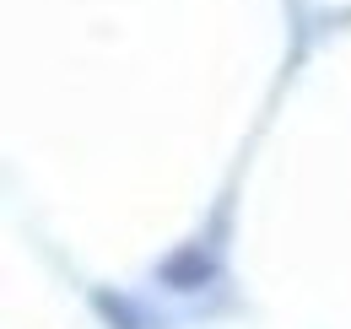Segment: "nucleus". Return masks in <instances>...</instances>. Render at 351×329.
I'll list each match as a JSON object with an SVG mask.
<instances>
[{"label":"nucleus","mask_w":351,"mask_h":329,"mask_svg":"<svg viewBox=\"0 0 351 329\" xmlns=\"http://www.w3.org/2000/svg\"><path fill=\"white\" fill-rule=\"evenodd\" d=\"M92 302H97V313H103V319H108L114 329H146V319L135 313V308L125 302V297H108V291H97Z\"/></svg>","instance_id":"2"},{"label":"nucleus","mask_w":351,"mask_h":329,"mask_svg":"<svg viewBox=\"0 0 351 329\" xmlns=\"http://www.w3.org/2000/svg\"><path fill=\"white\" fill-rule=\"evenodd\" d=\"M211 276H217V259H211L200 243L178 248V254H168V259L157 265V281H162V287H173V291H200Z\"/></svg>","instance_id":"1"}]
</instances>
